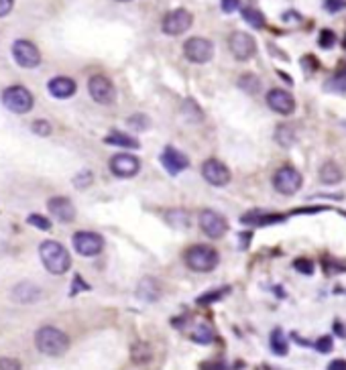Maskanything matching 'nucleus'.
<instances>
[{
  "instance_id": "1",
  "label": "nucleus",
  "mask_w": 346,
  "mask_h": 370,
  "mask_svg": "<svg viewBox=\"0 0 346 370\" xmlns=\"http://www.w3.org/2000/svg\"><path fill=\"white\" fill-rule=\"evenodd\" d=\"M39 256H41L43 267H45L51 275H63V273H67L69 267H71V256H69V252L65 250L63 245L55 243V240H45V243L39 247Z\"/></svg>"
},
{
  "instance_id": "2",
  "label": "nucleus",
  "mask_w": 346,
  "mask_h": 370,
  "mask_svg": "<svg viewBox=\"0 0 346 370\" xmlns=\"http://www.w3.org/2000/svg\"><path fill=\"white\" fill-rule=\"evenodd\" d=\"M35 344H37L39 352H43L51 358H58V356H63L67 352L69 338L63 334L62 330H58L53 326H43L35 334Z\"/></svg>"
},
{
  "instance_id": "3",
  "label": "nucleus",
  "mask_w": 346,
  "mask_h": 370,
  "mask_svg": "<svg viewBox=\"0 0 346 370\" xmlns=\"http://www.w3.org/2000/svg\"><path fill=\"white\" fill-rule=\"evenodd\" d=\"M184 261L188 265L189 271H196V273H210L218 267L220 263V254L218 250L208 245H193L186 250L184 254Z\"/></svg>"
},
{
  "instance_id": "4",
  "label": "nucleus",
  "mask_w": 346,
  "mask_h": 370,
  "mask_svg": "<svg viewBox=\"0 0 346 370\" xmlns=\"http://www.w3.org/2000/svg\"><path fill=\"white\" fill-rule=\"evenodd\" d=\"M2 104H4L6 110H10L15 114H27V112L33 110L35 100H33V94L27 88H23V86H10L2 94Z\"/></svg>"
},
{
  "instance_id": "5",
  "label": "nucleus",
  "mask_w": 346,
  "mask_h": 370,
  "mask_svg": "<svg viewBox=\"0 0 346 370\" xmlns=\"http://www.w3.org/2000/svg\"><path fill=\"white\" fill-rule=\"evenodd\" d=\"M304 185V177L295 167H282L275 171L273 175V187L282 193V195H295Z\"/></svg>"
},
{
  "instance_id": "6",
  "label": "nucleus",
  "mask_w": 346,
  "mask_h": 370,
  "mask_svg": "<svg viewBox=\"0 0 346 370\" xmlns=\"http://www.w3.org/2000/svg\"><path fill=\"white\" fill-rule=\"evenodd\" d=\"M228 47L230 53L234 55L236 62H249L257 53V41L254 37L245 31H234L228 37Z\"/></svg>"
},
{
  "instance_id": "7",
  "label": "nucleus",
  "mask_w": 346,
  "mask_h": 370,
  "mask_svg": "<svg viewBox=\"0 0 346 370\" xmlns=\"http://www.w3.org/2000/svg\"><path fill=\"white\" fill-rule=\"evenodd\" d=\"M184 55L191 63H208L214 58V43L206 37H191L184 45Z\"/></svg>"
},
{
  "instance_id": "8",
  "label": "nucleus",
  "mask_w": 346,
  "mask_h": 370,
  "mask_svg": "<svg viewBox=\"0 0 346 370\" xmlns=\"http://www.w3.org/2000/svg\"><path fill=\"white\" fill-rule=\"evenodd\" d=\"M88 92L92 96V100L102 104V106H110L116 100V88L114 84L106 78V76H92L88 82Z\"/></svg>"
},
{
  "instance_id": "9",
  "label": "nucleus",
  "mask_w": 346,
  "mask_h": 370,
  "mask_svg": "<svg viewBox=\"0 0 346 370\" xmlns=\"http://www.w3.org/2000/svg\"><path fill=\"white\" fill-rule=\"evenodd\" d=\"M198 220H200V228H202V232H204L208 238L218 240V238H222V236L228 232V222H226V218L222 216L220 212H214V210H202Z\"/></svg>"
},
{
  "instance_id": "10",
  "label": "nucleus",
  "mask_w": 346,
  "mask_h": 370,
  "mask_svg": "<svg viewBox=\"0 0 346 370\" xmlns=\"http://www.w3.org/2000/svg\"><path fill=\"white\" fill-rule=\"evenodd\" d=\"M191 23H193V17H191L189 10H186V8H175L169 15H165L161 29H163L165 35L178 37V35L188 31L189 27H191Z\"/></svg>"
},
{
  "instance_id": "11",
  "label": "nucleus",
  "mask_w": 346,
  "mask_h": 370,
  "mask_svg": "<svg viewBox=\"0 0 346 370\" xmlns=\"http://www.w3.org/2000/svg\"><path fill=\"white\" fill-rule=\"evenodd\" d=\"M71 245L76 248V252L82 254V256H96V254L102 252L104 240H102V236L96 234V232H86V230H82V232H76V234H73Z\"/></svg>"
},
{
  "instance_id": "12",
  "label": "nucleus",
  "mask_w": 346,
  "mask_h": 370,
  "mask_svg": "<svg viewBox=\"0 0 346 370\" xmlns=\"http://www.w3.org/2000/svg\"><path fill=\"white\" fill-rule=\"evenodd\" d=\"M12 58H15V62L19 63L21 67H25V69H33V67H37L41 63L39 49L33 45L31 41H27V39H19V41L12 43Z\"/></svg>"
},
{
  "instance_id": "13",
  "label": "nucleus",
  "mask_w": 346,
  "mask_h": 370,
  "mask_svg": "<svg viewBox=\"0 0 346 370\" xmlns=\"http://www.w3.org/2000/svg\"><path fill=\"white\" fill-rule=\"evenodd\" d=\"M202 177L214 187H224L230 184V169L218 159H208L202 163Z\"/></svg>"
},
{
  "instance_id": "14",
  "label": "nucleus",
  "mask_w": 346,
  "mask_h": 370,
  "mask_svg": "<svg viewBox=\"0 0 346 370\" xmlns=\"http://www.w3.org/2000/svg\"><path fill=\"white\" fill-rule=\"evenodd\" d=\"M110 171H112L116 177H123V179L135 177V175L141 171V161H139L135 155L128 153L114 155V157L110 159Z\"/></svg>"
},
{
  "instance_id": "15",
  "label": "nucleus",
  "mask_w": 346,
  "mask_h": 370,
  "mask_svg": "<svg viewBox=\"0 0 346 370\" xmlns=\"http://www.w3.org/2000/svg\"><path fill=\"white\" fill-rule=\"evenodd\" d=\"M267 104L273 112L282 114V116H289L295 112V98L291 94L284 90V88H273L267 92Z\"/></svg>"
},
{
  "instance_id": "16",
  "label": "nucleus",
  "mask_w": 346,
  "mask_h": 370,
  "mask_svg": "<svg viewBox=\"0 0 346 370\" xmlns=\"http://www.w3.org/2000/svg\"><path fill=\"white\" fill-rule=\"evenodd\" d=\"M161 165L167 169L169 175H180L189 167V159L173 147H165L161 153Z\"/></svg>"
},
{
  "instance_id": "17",
  "label": "nucleus",
  "mask_w": 346,
  "mask_h": 370,
  "mask_svg": "<svg viewBox=\"0 0 346 370\" xmlns=\"http://www.w3.org/2000/svg\"><path fill=\"white\" fill-rule=\"evenodd\" d=\"M47 210L53 218H58L63 224H69L76 220V208L69 197H51L47 204Z\"/></svg>"
},
{
  "instance_id": "18",
  "label": "nucleus",
  "mask_w": 346,
  "mask_h": 370,
  "mask_svg": "<svg viewBox=\"0 0 346 370\" xmlns=\"http://www.w3.org/2000/svg\"><path fill=\"white\" fill-rule=\"evenodd\" d=\"M47 90L49 94L53 96V98H58V100H65V98H71L76 90H78V86H76V82L73 80H69V78H53L49 84H47Z\"/></svg>"
},
{
  "instance_id": "19",
  "label": "nucleus",
  "mask_w": 346,
  "mask_h": 370,
  "mask_svg": "<svg viewBox=\"0 0 346 370\" xmlns=\"http://www.w3.org/2000/svg\"><path fill=\"white\" fill-rule=\"evenodd\" d=\"M12 299L17 303H35V301L41 299V289L37 285L29 283V281H25V283L17 285L12 289Z\"/></svg>"
},
{
  "instance_id": "20",
  "label": "nucleus",
  "mask_w": 346,
  "mask_h": 370,
  "mask_svg": "<svg viewBox=\"0 0 346 370\" xmlns=\"http://www.w3.org/2000/svg\"><path fill=\"white\" fill-rule=\"evenodd\" d=\"M137 297L143 299V301H149V303H155L159 297H161V285H159L157 279L145 277L139 283V289H137Z\"/></svg>"
},
{
  "instance_id": "21",
  "label": "nucleus",
  "mask_w": 346,
  "mask_h": 370,
  "mask_svg": "<svg viewBox=\"0 0 346 370\" xmlns=\"http://www.w3.org/2000/svg\"><path fill=\"white\" fill-rule=\"evenodd\" d=\"M320 182L326 185L340 184L343 182V169L336 163H332V161L324 163L322 169H320Z\"/></svg>"
},
{
  "instance_id": "22",
  "label": "nucleus",
  "mask_w": 346,
  "mask_h": 370,
  "mask_svg": "<svg viewBox=\"0 0 346 370\" xmlns=\"http://www.w3.org/2000/svg\"><path fill=\"white\" fill-rule=\"evenodd\" d=\"M104 143L106 145H112V147H123V149H139L141 147V143L135 139V136H130V134H125V132H110L106 139H104Z\"/></svg>"
},
{
  "instance_id": "23",
  "label": "nucleus",
  "mask_w": 346,
  "mask_h": 370,
  "mask_svg": "<svg viewBox=\"0 0 346 370\" xmlns=\"http://www.w3.org/2000/svg\"><path fill=\"white\" fill-rule=\"evenodd\" d=\"M275 141L282 145V147H291L295 145L297 136H295V128L291 124H279L275 128Z\"/></svg>"
},
{
  "instance_id": "24",
  "label": "nucleus",
  "mask_w": 346,
  "mask_h": 370,
  "mask_svg": "<svg viewBox=\"0 0 346 370\" xmlns=\"http://www.w3.org/2000/svg\"><path fill=\"white\" fill-rule=\"evenodd\" d=\"M165 222H167L171 228L182 230V228H188L189 226V214L186 210H169V212L165 214Z\"/></svg>"
},
{
  "instance_id": "25",
  "label": "nucleus",
  "mask_w": 346,
  "mask_h": 370,
  "mask_svg": "<svg viewBox=\"0 0 346 370\" xmlns=\"http://www.w3.org/2000/svg\"><path fill=\"white\" fill-rule=\"evenodd\" d=\"M243 19L251 25L252 29H263L265 27V17L259 8L254 6H245L243 8Z\"/></svg>"
},
{
  "instance_id": "26",
  "label": "nucleus",
  "mask_w": 346,
  "mask_h": 370,
  "mask_svg": "<svg viewBox=\"0 0 346 370\" xmlns=\"http://www.w3.org/2000/svg\"><path fill=\"white\" fill-rule=\"evenodd\" d=\"M130 356L137 364H147L151 360V346L147 344H135L130 350Z\"/></svg>"
},
{
  "instance_id": "27",
  "label": "nucleus",
  "mask_w": 346,
  "mask_h": 370,
  "mask_svg": "<svg viewBox=\"0 0 346 370\" xmlns=\"http://www.w3.org/2000/svg\"><path fill=\"white\" fill-rule=\"evenodd\" d=\"M191 338H193V342H198V344H210V342H214L216 334H214V330H212L210 326L202 324V326H198V328L193 330Z\"/></svg>"
},
{
  "instance_id": "28",
  "label": "nucleus",
  "mask_w": 346,
  "mask_h": 370,
  "mask_svg": "<svg viewBox=\"0 0 346 370\" xmlns=\"http://www.w3.org/2000/svg\"><path fill=\"white\" fill-rule=\"evenodd\" d=\"M271 348H273V354L277 356H285L287 354V340H285L284 332L282 330H273L271 334Z\"/></svg>"
},
{
  "instance_id": "29",
  "label": "nucleus",
  "mask_w": 346,
  "mask_h": 370,
  "mask_svg": "<svg viewBox=\"0 0 346 370\" xmlns=\"http://www.w3.org/2000/svg\"><path fill=\"white\" fill-rule=\"evenodd\" d=\"M239 88L249 94H257L259 92V88H261V82H259V78H257V76L247 73V76H243V78L239 80Z\"/></svg>"
},
{
  "instance_id": "30",
  "label": "nucleus",
  "mask_w": 346,
  "mask_h": 370,
  "mask_svg": "<svg viewBox=\"0 0 346 370\" xmlns=\"http://www.w3.org/2000/svg\"><path fill=\"white\" fill-rule=\"evenodd\" d=\"M94 182V175H92V171H88V169H82L76 177H73V185L78 187V189H86V187H90Z\"/></svg>"
},
{
  "instance_id": "31",
  "label": "nucleus",
  "mask_w": 346,
  "mask_h": 370,
  "mask_svg": "<svg viewBox=\"0 0 346 370\" xmlns=\"http://www.w3.org/2000/svg\"><path fill=\"white\" fill-rule=\"evenodd\" d=\"M230 293V287H222L218 291H212V293H206V295H202L200 299H198V303H202V306H206V303H212V301H220L224 295H228Z\"/></svg>"
},
{
  "instance_id": "32",
  "label": "nucleus",
  "mask_w": 346,
  "mask_h": 370,
  "mask_svg": "<svg viewBox=\"0 0 346 370\" xmlns=\"http://www.w3.org/2000/svg\"><path fill=\"white\" fill-rule=\"evenodd\" d=\"M27 222H29L31 226H35V228H39V230H45V232L51 228V222H49L47 218L39 216V214H31V216L27 218Z\"/></svg>"
},
{
  "instance_id": "33",
  "label": "nucleus",
  "mask_w": 346,
  "mask_h": 370,
  "mask_svg": "<svg viewBox=\"0 0 346 370\" xmlns=\"http://www.w3.org/2000/svg\"><path fill=\"white\" fill-rule=\"evenodd\" d=\"M128 126L135 128V130H145L149 126V118L145 114H135V116L128 118Z\"/></svg>"
},
{
  "instance_id": "34",
  "label": "nucleus",
  "mask_w": 346,
  "mask_h": 370,
  "mask_svg": "<svg viewBox=\"0 0 346 370\" xmlns=\"http://www.w3.org/2000/svg\"><path fill=\"white\" fill-rule=\"evenodd\" d=\"M31 130L37 136H49V134H51V124L47 123V121H35Z\"/></svg>"
},
{
  "instance_id": "35",
  "label": "nucleus",
  "mask_w": 346,
  "mask_h": 370,
  "mask_svg": "<svg viewBox=\"0 0 346 370\" xmlns=\"http://www.w3.org/2000/svg\"><path fill=\"white\" fill-rule=\"evenodd\" d=\"M293 267H295V271H300V273H304V275H312V273H314V263L308 261V258H297V261L293 263Z\"/></svg>"
},
{
  "instance_id": "36",
  "label": "nucleus",
  "mask_w": 346,
  "mask_h": 370,
  "mask_svg": "<svg viewBox=\"0 0 346 370\" xmlns=\"http://www.w3.org/2000/svg\"><path fill=\"white\" fill-rule=\"evenodd\" d=\"M334 43H336V35L332 31H322L320 35V47L322 49H330V47H334Z\"/></svg>"
},
{
  "instance_id": "37",
  "label": "nucleus",
  "mask_w": 346,
  "mask_h": 370,
  "mask_svg": "<svg viewBox=\"0 0 346 370\" xmlns=\"http://www.w3.org/2000/svg\"><path fill=\"white\" fill-rule=\"evenodd\" d=\"M324 8H326L328 12H338V10L346 8V0H326V2H324Z\"/></svg>"
},
{
  "instance_id": "38",
  "label": "nucleus",
  "mask_w": 346,
  "mask_h": 370,
  "mask_svg": "<svg viewBox=\"0 0 346 370\" xmlns=\"http://www.w3.org/2000/svg\"><path fill=\"white\" fill-rule=\"evenodd\" d=\"M315 348H318V352H322V354L330 352V350H332V338H330V336H322V338L315 342Z\"/></svg>"
},
{
  "instance_id": "39",
  "label": "nucleus",
  "mask_w": 346,
  "mask_h": 370,
  "mask_svg": "<svg viewBox=\"0 0 346 370\" xmlns=\"http://www.w3.org/2000/svg\"><path fill=\"white\" fill-rule=\"evenodd\" d=\"M8 369L19 370L23 369V367H21V362L15 360V358H0V370H8Z\"/></svg>"
},
{
  "instance_id": "40",
  "label": "nucleus",
  "mask_w": 346,
  "mask_h": 370,
  "mask_svg": "<svg viewBox=\"0 0 346 370\" xmlns=\"http://www.w3.org/2000/svg\"><path fill=\"white\" fill-rule=\"evenodd\" d=\"M15 0H0V17H6L12 10Z\"/></svg>"
},
{
  "instance_id": "41",
  "label": "nucleus",
  "mask_w": 346,
  "mask_h": 370,
  "mask_svg": "<svg viewBox=\"0 0 346 370\" xmlns=\"http://www.w3.org/2000/svg\"><path fill=\"white\" fill-rule=\"evenodd\" d=\"M239 8V0H222V10L224 12H232Z\"/></svg>"
},
{
  "instance_id": "42",
  "label": "nucleus",
  "mask_w": 346,
  "mask_h": 370,
  "mask_svg": "<svg viewBox=\"0 0 346 370\" xmlns=\"http://www.w3.org/2000/svg\"><path fill=\"white\" fill-rule=\"evenodd\" d=\"M328 370H346V360H334L332 364H328Z\"/></svg>"
},
{
  "instance_id": "43",
  "label": "nucleus",
  "mask_w": 346,
  "mask_h": 370,
  "mask_svg": "<svg viewBox=\"0 0 346 370\" xmlns=\"http://www.w3.org/2000/svg\"><path fill=\"white\" fill-rule=\"evenodd\" d=\"M121 2H128V0H121Z\"/></svg>"
}]
</instances>
